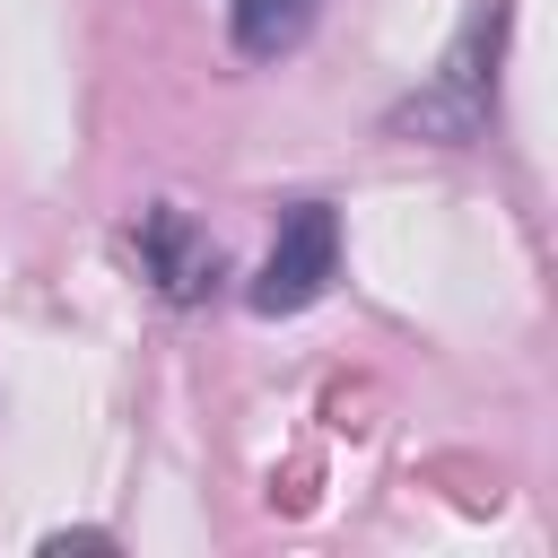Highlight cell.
Here are the masks:
<instances>
[{
  "label": "cell",
  "instance_id": "1",
  "mask_svg": "<svg viewBox=\"0 0 558 558\" xmlns=\"http://www.w3.org/2000/svg\"><path fill=\"white\" fill-rule=\"evenodd\" d=\"M497 61H506V0H480L462 17L453 52L436 61V78L392 105V131L401 140H445V148L480 140L488 131V105H497Z\"/></svg>",
  "mask_w": 558,
  "mask_h": 558
},
{
  "label": "cell",
  "instance_id": "2",
  "mask_svg": "<svg viewBox=\"0 0 558 558\" xmlns=\"http://www.w3.org/2000/svg\"><path fill=\"white\" fill-rule=\"evenodd\" d=\"M331 270H340V218L331 201H296L253 270V314H305L331 288Z\"/></svg>",
  "mask_w": 558,
  "mask_h": 558
},
{
  "label": "cell",
  "instance_id": "3",
  "mask_svg": "<svg viewBox=\"0 0 558 558\" xmlns=\"http://www.w3.org/2000/svg\"><path fill=\"white\" fill-rule=\"evenodd\" d=\"M131 244H140V270L157 279V296H166V305H201V296H209V279H218V244H209L174 201L140 209Z\"/></svg>",
  "mask_w": 558,
  "mask_h": 558
},
{
  "label": "cell",
  "instance_id": "4",
  "mask_svg": "<svg viewBox=\"0 0 558 558\" xmlns=\"http://www.w3.org/2000/svg\"><path fill=\"white\" fill-rule=\"evenodd\" d=\"M314 9L323 0H235L227 9V35H235L244 61H279V52H296L314 35Z\"/></svg>",
  "mask_w": 558,
  "mask_h": 558
}]
</instances>
